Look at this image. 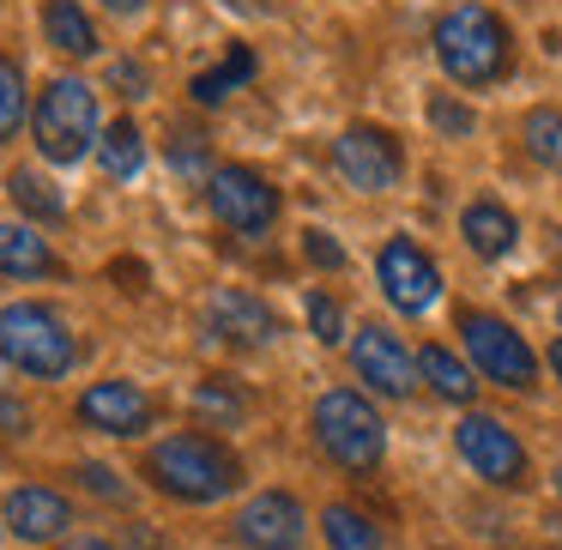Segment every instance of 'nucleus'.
I'll return each mask as SVG.
<instances>
[{
	"label": "nucleus",
	"mask_w": 562,
	"mask_h": 550,
	"mask_svg": "<svg viewBox=\"0 0 562 550\" xmlns=\"http://www.w3.org/2000/svg\"><path fill=\"white\" fill-rule=\"evenodd\" d=\"M7 194H13V206L25 212V218H37V224H61L67 218V200L55 194L37 170H13L7 176Z\"/></svg>",
	"instance_id": "22"
},
{
	"label": "nucleus",
	"mask_w": 562,
	"mask_h": 550,
	"mask_svg": "<svg viewBox=\"0 0 562 550\" xmlns=\"http://www.w3.org/2000/svg\"><path fill=\"white\" fill-rule=\"evenodd\" d=\"M303 315H308V327H315V339H321V345H339V339H345V315H339V303H333V296L308 291Z\"/></svg>",
	"instance_id": "28"
},
{
	"label": "nucleus",
	"mask_w": 562,
	"mask_h": 550,
	"mask_svg": "<svg viewBox=\"0 0 562 550\" xmlns=\"http://www.w3.org/2000/svg\"><path fill=\"white\" fill-rule=\"evenodd\" d=\"M303 255L315 260V267H327V272H339V267H345V248L333 243L327 231H303Z\"/></svg>",
	"instance_id": "31"
},
{
	"label": "nucleus",
	"mask_w": 562,
	"mask_h": 550,
	"mask_svg": "<svg viewBox=\"0 0 562 550\" xmlns=\"http://www.w3.org/2000/svg\"><path fill=\"white\" fill-rule=\"evenodd\" d=\"M417 375H424L429 393H436V400H448V405H472L477 400L472 363H460L448 345H424V351H417Z\"/></svg>",
	"instance_id": "18"
},
{
	"label": "nucleus",
	"mask_w": 562,
	"mask_h": 550,
	"mask_svg": "<svg viewBox=\"0 0 562 550\" xmlns=\"http://www.w3.org/2000/svg\"><path fill=\"white\" fill-rule=\"evenodd\" d=\"M436 61L453 86H496L502 74L514 67V43H508V25L490 13L484 0H460L436 19Z\"/></svg>",
	"instance_id": "1"
},
{
	"label": "nucleus",
	"mask_w": 562,
	"mask_h": 550,
	"mask_svg": "<svg viewBox=\"0 0 562 550\" xmlns=\"http://www.w3.org/2000/svg\"><path fill=\"white\" fill-rule=\"evenodd\" d=\"M67 526H74V508H67L61 490L49 484H19L13 496H7V532L25 538V545H49V538H61Z\"/></svg>",
	"instance_id": "14"
},
{
	"label": "nucleus",
	"mask_w": 562,
	"mask_h": 550,
	"mask_svg": "<svg viewBox=\"0 0 562 550\" xmlns=\"http://www.w3.org/2000/svg\"><path fill=\"white\" fill-rule=\"evenodd\" d=\"M351 369L369 381V393H387V400H412V393H417V357L400 345V333L375 327V321L357 327Z\"/></svg>",
	"instance_id": "12"
},
{
	"label": "nucleus",
	"mask_w": 562,
	"mask_h": 550,
	"mask_svg": "<svg viewBox=\"0 0 562 550\" xmlns=\"http://www.w3.org/2000/svg\"><path fill=\"white\" fill-rule=\"evenodd\" d=\"M206 315H212V327H218L231 345H272L284 333L279 315H272L260 296H248V291H212Z\"/></svg>",
	"instance_id": "15"
},
{
	"label": "nucleus",
	"mask_w": 562,
	"mask_h": 550,
	"mask_svg": "<svg viewBox=\"0 0 562 550\" xmlns=\"http://www.w3.org/2000/svg\"><path fill=\"white\" fill-rule=\"evenodd\" d=\"M79 345L49 303H7L0 308V363L31 381H61L74 369Z\"/></svg>",
	"instance_id": "3"
},
{
	"label": "nucleus",
	"mask_w": 562,
	"mask_h": 550,
	"mask_svg": "<svg viewBox=\"0 0 562 550\" xmlns=\"http://www.w3.org/2000/svg\"><path fill=\"white\" fill-rule=\"evenodd\" d=\"M194 417L200 424H212V429H243V417H248V400L231 388V381H200L194 388Z\"/></svg>",
	"instance_id": "23"
},
{
	"label": "nucleus",
	"mask_w": 562,
	"mask_h": 550,
	"mask_svg": "<svg viewBox=\"0 0 562 550\" xmlns=\"http://www.w3.org/2000/svg\"><path fill=\"white\" fill-rule=\"evenodd\" d=\"M79 424L103 429V436H139V429H151V400L134 381H98L79 393Z\"/></svg>",
	"instance_id": "13"
},
{
	"label": "nucleus",
	"mask_w": 562,
	"mask_h": 550,
	"mask_svg": "<svg viewBox=\"0 0 562 550\" xmlns=\"http://www.w3.org/2000/svg\"><path fill=\"white\" fill-rule=\"evenodd\" d=\"M61 550H115V545H110V538H91V532H86V538H67Z\"/></svg>",
	"instance_id": "35"
},
{
	"label": "nucleus",
	"mask_w": 562,
	"mask_h": 550,
	"mask_svg": "<svg viewBox=\"0 0 562 550\" xmlns=\"http://www.w3.org/2000/svg\"><path fill=\"white\" fill-rule=\"evenodd\" d=\"M557 248H562V231H557Z\"/></svg>",
	"instance_id": "41"
},
{
	"label": "nucleus",
	"mask_w": 562,
	"mask_h": 550,
	"mask_svg": "<svg viewBox=\"0 0 562 550\" xmlns=\"http://www.w3.org/2000/svg\"><path fill=\"white\" fill-rule=\"evenodd\" d=\"M0 532H7V526H0Z\"/></svg>",
	"instance_id": "42"
},
{
	"label": "nucleus",
	"mask_w": 562,
	"mask_h": 550,
	"mask_svg": "<svg viewBox=\"0 0 562 550\" xmlns=\"http://www.w3.org/2000/svg\"><path fill=\"white\" fill-rule=\"evenodd\" d=\"M557 327H562V308H557Z\"/></svg>",
	"instance_id": "40"
},
{
	"label": "nucleus",
	"mask_w": 562,
	"mask_h": 550,
	"mask_svg": "<svg viewBox=\"0 0 562 550\" xmlns=\"http://www.w3.org/2000/svg\"><path fill=\"white\" fill-rule=\"evenodd\" d=\"M520 146L532 164H544V170H562V110H532L520 122Z\"/></svg>",
	"instance_id": "24"
},
{
	"label": "nucleus",
	"mask_w": 562,
	"mask_h": 550,
	"mask_svg": "<svg viewBox=\"0 0 562 550\" xmlns=\"http://www.w3.org/2000/svg\"><path fill=\"white\" fill-rule=\"evenodd\" d=\"M103 7H110V13H139L146 0H103Z\"/></svg>",
	"instance_id": "36"
},
{
	"label": "nucleus",
	"mask_w": 562,
	"mask_h": 550,
	"mask_svg": "<svg viewBox=\"0 0 562 550\" xmlns=\"http://www.w3.org/2000/svg\"><path fill=\"white\" fill-rule=\"evenodd\" d=\"M127 550H164V545H158V532H151L146 520H134L127 526Z\"/></svg>",
	"instance_id": "34"
},
{
	"label": "nucleus",
	"mask_w": 562,
	"mask_h": 550,
	"mask_svg": "<svg viewBox=\"0 0 562 550\" xmlns=\"http://www.w3.org/2000/svg\"><path fill=\"white\" fill-rule=\"evenodd\" d=\"M31 134H37V151L49 164H79L91 146H98V91L86 79H49L31 110Z\"/></svg>",
	"instance_id": "5"
},
{
	"label": "nucleus",
	"mask_w": 562,
	"mask_h": 550,
	"mask_svg": "<svg viewBox=\"0 0 562 550\" xmlns=\"http://www.w3.org/2000/svg\"><path fill=\"white\" fill-rule=\"evenodd\" d=\"M0 272L7 279H49V272H61V260L49 255V243L31 224H0Z\"/></svg>",
	"instance_id": "17"
},
{
	"label": "nucleus",
	"mask_w": 562,
	"mask_h": 550,
	"mask_svg": "<svg viewBox=\"0 0 562 550\" xmlns=\"http://www.w3.org/2000/svg\"><path fill=\"white\" fill-rule=\"evenodd\" d=\"M550 490H557V502H562V465H557V472H550Z\"/></svg>",
	"instance_id": "38"
},
{
	"label": "nucleus",
	"mask_w": 562,
	"mask_h": 550,
	"mask_svg": "<svg viewBox=\"0 0 562 550\" xmlns=\"http://www.w3.org/2000/svg\"><path fill=\"white\" fill-rule=\"evenodd\" d=\"M110 79L127 91V98H146V67H139V61H115V67H110Z\"/></svg>",
	"instance_id": "32"
},
{
	"label": "nucleus",
	"mask_w": 562,
	"mask_h": 550,
	"mask_svg": "<svg viewBox=\"0 0 562 550\" xmlns=\"http://www.w3.org/2000/svg\"><path fill=\"white\" fill-rule=\"evenodd\" d=\"M453 448H460V460L472 465L484 484H496V490H520L526 484V448L514 441V429L502 424V417L465 412L460 429H453Z\"/></svg>",
	"instance_id": "8"
},
{
	"label": "nucleus",
	"mask_w": 562,
	"mask_h": 550,
	"mask_svg": "<svg viewBox=\"0 0 562 550\" xmlns=\"http://www.w3.org/2000/svg\"><path fill=\"white\" fill-rule=\"evenodd\" d=\"M98 164H103V176H110V182H134V176L146 170V139H139V127H134V122L103 127Z\"/></svg>",
	"instance_id": "21"
},
{
	"label": "nucleus",
	"mask_w": 562,
	"mask_h": 550,
	"mask_svg": "<svg viewBox=\"0 0 562 550\" xmlns=\"http://www.w3.org/2000/svg\"><path fill=\"white\" fill-rule=\"evenodd\" d=\"M206 200H212V212H218V224H231L236 236H267L272 218H279V188H272L260 170H248V164L212 170Z\"/></svg>",
	"instance_id": "7"
},
{
	"label": "nucleus",
	"mask_w": 562,
	"mask_h": 550,
	"mask_svg": "<svg viewBox=\"0 0 562 550\" xmlns=\"http://www.w3.org/2000/svg\"><path fill=\"white\" fill-rule=\"evenodd\" d=\"M460 236L477 260H508L514 243H520V224H514V212L496 206V200H472V206L460 212Z\"/></svg>",
	"instance_id": "16"
},
{
	"label": "nucleus",
	"mask_w": 562,
	"mask_h": 550,
	"mask_svg": "<svg viewBox=\"0 0 562 550\" xmlns=\"http://www.w3.org/2000/svg\"><path fill=\"white\" fill-rule=\"evenodd\" d=\"M315 441L345 472H375L387 460V424L357 388H333L315 400Z\"/></svg>",
	"instance_id": "4"
},
{
	"label": "nucleus",
	"mask_w": 562,
	"mask_h": 550,
	"mask_svg": "<svg viewBox=\"0 0 562 550\" xmlns=\"http://www.w3.org/2000/svg\"><path fill=\"white\" fill-rule=\"evenodd\" d=\"M333 164H339V176L351 188H363V194H387V188H400V176H405L400 139H393L387 127H369V122L345 127V134L333 139Z\"/></svg>",
	"instance_id": "9"
},
{
	"label": "nucleus",
	"mask_w": 562,
	"mask_h": 550,
	"mask_svg": "<svg viewBox=\"0 0 562 550\" xmlns=\"http://www.w3.org/2000/svg\"><path fill=\"white\" fill-rule=\"evenodd\" d=\"M0 424H7V436H25V405H13V400H0Z\"/></svg>",
	"instance_id": "33"
},
{
	"label": "nucleus",
	"mask_w": 562,
	"mask_h": 550,
	"mask_svg": "<svg viewBox=\"0 0 562 550\" xmlns=\"http://www.w3.org/2000/svg\"><path fill=\"white\" fill-rule=\"evenodd\" d=\"M321 538L333 550H381V526L363 508H351V502H327L321 508Z\"/></svg>",
	"instance_id": "20"
},
{
	"label": "nucleus",
	"mask_w": 562,
	"mask_h": 550,
	"mask_svg": "<svg viewBox=\"0 0 562 550\" xmlns=\"http://www.w3.org/2000/svg\"><path fill=\"white\" fill-rule=\"evenodd\" d=\"M79 484H86L91 496H103V502H127L122 472H110V465H98V460H86V465H79Z\"/></svg>",
	"instance_id": "29"
},
{
	"label": "nucleus",
	"mask_w": 562,
	"mask_h": 550,
	"mask_svg": "<svg viewBox=\"0 0 562 550\" xmlns=\"http://www.w3.org/2000/svg\"><path fill=\"white\" fill-rule=\"evenodd\" d=\"M550 369H557V381H562V339L550 345Z\"/></svg>",
	"instance_id": "37"
},
{
	"label": "nucleus",
	"mask_w": 562,
	"mask_h": 550,
	"mask_svg": "<svg viewBox=\"0 0 562 550\" xmlns=\"http://www.w3.org/2000/svg\"><path fill=\"white\" fill-rule=\"evenodd\" d=\"M429 122H436L441 127V134H472V110H465V103H453V98H441V91H436V98H429Z\"/></svg>",
	"instance_id": "30"
},
{
	"label": "nucleus",
	"mask_w": 562,
	"mask_h": 550,
	"mask_svg": "<svg viewBox=\"0 0 562 550\" xmlns=\"http://www.w3.org/2000/svg\"><path fill=\"white\" fill-rule=\"evenodd\" d=\"M375 279H381V291H387V303L400 308V315H429L436 296H441V267L412 243V236H387V243H381Z\"/></svg>",
	"instance_id": "10"
},
{
	"label": "nucleus",
	"mask_w": 562,
	"mask_h": 550,
	"mask_svg": "<svg viewBox=\"0 0 562 550\" xmlns=\"http://www.w3.org/2000/svg\"><path fill=\"white\" fill-rule=\"evenodd\" d=\"M43 37L61 55H79V61L98 55V25L79 13V0H49V7H43Z\"/></svg>",
	"instance_id": "19"
},
{
	"label": "nucleus",
	"mask_w": 562,
	"mask_h": 550,
	"mask_svg": "<svg viewBox=\"0 0 562 550\" xmlns=\"http://www.w3.org/2000/svg\"><path fill=\"white\" fill-rule=\"evenodd\" d=\"M0 400H7V363H0Z\"/></svg>",
	"instance_id": "39"
},
{
	"label": "nucleus",
	"mask_w": 562,
	"mask_h": 550,
	"mask_svg": "<svg viewBox=\"0 0 562 550\" xmlns=\"http://www.w3.org/2000/svg\"><path fill=\"white\" fill-rule=\"evenodd\" d=\"M25 127V74L13 55H0V146Z\"/></svg>",
	"instance_id": "26"
},
{
	"label": "nucleus",
	"mask_w": 562,
	"mask_h": 550,
	"mask_svg": "<svg viewBox=\"0 0 562 550\" xmlns=\"http://www.w3.org/2000/svg\"><path fill=\"white\" fill-rule=\"evenodd\" d=\"M146 478L176 502H224L236 484H243V465H236L231 448H218L212 436H170L146 453Z\"/></svg>",
	"instance_id": "2"
},
{
	"label": "nucleus",
	"mask_w": 562,
	"mask_h": 550,
	"mask_svg": "<svg viewBox=\"0 0 562 550\" xmlns=\"http://www.w3.org/2000/svg\"><path fill=\"white\" fill-rule=\"evenodd\" d=\"M243 79H255V55H248L243 43H236V49H231V61H224V67H212V74H200L188 91H194V103H224L236 86H243Z\"/></svg>",
	"instance_id": "25"
},
{
	"label": "nucleus",
	"mask_w": 562,
	"mask_h": 550,
	"mask_svg": "<svg viewBox=\"0 0 562 550\" xmlns=\"http://www.w3.org/2000/svg\"><path fill=\"white\" fill-rule=\"evenodd\" d=\"M303 538H308V514L291 490H260L236 514V545L243 550H303Z\"/></svg>",
	"instance_id": "11"
},
{
	"label": "nucleus",
	"mask_w": 562,
	"mask_h": 550,
	"mask_svg": "<svg viewBox=\"0 0 562 550\" xmlns=\"http://www.w3.org/2000/svg\"><path fill=\"white\" fill-rule=\"evenodd\" d=\"M460 339H465V357H472V369L484 381H496V388H508V393H532L538 388V357L508 321L484 315V308H465Z\"/></svg>",
	"instance_id": "6"
},
{
	"label": "nucleus",
	"mask_w": 562,
	"mask_h": 550,
	"mask_svg": "<svg viewBox=\"0 0 562 550\" xmlns=\"http://www.w3.org/2000/svg\"><path fill=\"white\" fill-rule=\"evenodd\" d=\"M170 164H176V176H188V182H212V170H206V139H200L194 127H182V134L170 139Z\"/></svg>",
	"instance_id": "27"
}]
</instances>
